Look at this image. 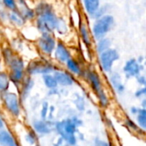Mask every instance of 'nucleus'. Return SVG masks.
<instances>
[{"instance_id": "393cba45", "label": "nucleus", "mask_w": 146, "mask_h": 146, "mask_svg": "<svg viewBox=\"0 0 146 146\" xmlns=\"http://www.w3.org/2000/svg\"><path fill=\"white\" fill-rule=\"evenodd\" d=\"M47 111H48V104L46 102H44L43 104V106H42V110H41V117L42 119H45L46 118V115H47Z\"/></svg>"}, {"instance_id": "a878e982", "label": "nucleus", "mask_w": 146, "mask_h": 146, "mask_svg": "<svg viewBox=\"0 0 146 146\" xmlns=\"http://www.w3.org/2000/svg\"><path fill=\"white\" fill-rule=\"evenodd\" d=\"M95 144H96V146H110L104 141H102V140H99V139H97Z\"/></svg>"}, {"instance_id": "9b49d317", "label": "nucleus", "mask_w": 146, "mask_h": 146, "mask_svg": "<svg viewBox=\"0 0 146 146\" xmlns=\"http://www.w3.org/2000/svg\"><path fill=\"white\" fill-rule=\"evenodd\" d=\"M54 78L57 83L62 86H70L74 83L73 78L67 73L62 71H56L54 74Z\"/></svg>"}, {"instance_id": "412c9836", "label": "nucleus", "mask_w": 146, "mask_h": 146, "mask_svg": "<svg viewBox=\"0 0 146 146\" xmlns=\"http://www.w3.org/2000/svg\"><path fill=\"white\" fill-rule=\"evenodd\" d=\"M67 67H68V68L71 71V72H73V73H74V74H80V66H79V64L77 63V62H75L74 59H68L67 62Z\"/></svg>"}, {"instance_id": "39448f33", "label": "nucleus", "mask_w": 146, "mask_h": 146, "mask_svg": "<svg viewBox=\"0 0 146 146\" xmlns=\"http://www.w3.org/2000/svg\"><path fill=\"white\" fill-rule=\"evenodd\" d=\"M53 70V67L49 62L44 60H35L29 63L27 67V71L29 74H47Z\"/></svg>"}, {"instance_id": "2eb2a0df", "label": "nucleus", "mask_w": 146, "mask_h": 146, "mask_svg": "<svg viewBox=\"0 0 146 146\" xmlns=\"http://www.w3.org/2000/svg\"><path fill=\"white\" fill-rule=\"evenodd\" d=\"M33 127L36 132L41 134H47L50 133V128L48 127L47 124L42 121H36L33 122Z\"/></svg>"}, {"instance_id": "f257e3e1", "label": "nucleus", "mask_w": 146, "mask_h": 146, "mask_svg": "<svg viewBox=\"0 0 146 146\" xmlns=\"http://www.w3.org/2000/svg\"><path fill=\"white\" fill-rule=\"evenodd\" d=\"M37 15L36 26L41 33H50L56 30L59 18L55 14L50 4L40 3L34 12Z\"/></svg>"}, {"instance_id": "cd10ccee", "label": "nucleus", "mask_w": 146, "mask_h": 146, "mask_svg": "<svg viewBox=\"0 0 146 146\" xmlns=\"http://www.w3.org/2000/svg\"><path fill=\"white\" fill-rule=\"evenodd\" d=\"M139 92H137V93H136L137 96H140L141 94H145V89L144 88V89H142V90H140V91H139Z\"/></svg>"}, {"instance_id": "4be33fe9", "label": "nucleus", "mask_w": 146, "mask_h": 146, "mask_svg": "<svg viewBox=\"0 0 146 146\" xmlns=\"http://www.w3.org/2000/svg\"><path fill=\"white\" fill-rule=\"evenodd\" d=\"M2 3L9 10L14 11L17 9V3L15 0H2Z\"/></svg>"}, {"instance_id": "7ed1b4c3", "label": "nucleus", "mask_w": 146, "mask_h": 146, "mask_svg": "<svg viewBox=\"0 0 146 146\" xmlns=\"http://www.w3.org/2000/svg\"><path fill=\"white\" fill-rule=\"evenodd\" d=\"M56 130L62 139H64L68 144L74 145L76 143V139L74 136L75 124L71 120L58 122L56 124Z\"/></svg>"}, {"instance_id": "0eeeda50", "label": "nucleus", "mask_w": 146, "mask_h": 146, "mask_svg": "<svg viewBox=\"0 0 146 146\" xmlns=\"http://www.w3.org/2000/svg\"><path fill=\"white\" fill-rule=\"evenodd\" d=\"M87 76H88V79L90 80V81H91L93 88L97 92V93L98 95V98L100 99V102L102 103V104L104 106H106L108 104V99H107V97H106V95L104 94V92L103 91L99 76L96 73H94L92 71H90L88 73Z\"/></svg>"}, {"instance_id": "a211bd4d", "label": "nucleus", "mask_w": 146, "mask_h": 146, "mask_svg": "<svg viewBox=\"0 0 146 146\" xmlns=\"http://www.w3.org/2000/svg\"><path fill=\"white\" fill-rule=\"evenodd\" d=\"M80 34H81V37H82V39H83L84 43L86 44L89 45L91 44V39H90V34L88 33L86 26L85 24H80Z\"/></svg>"}, {"instance_id": "aec40b11", "label": "nucleus", "mask_w": 146, "mask_h": 146, "mask_svg": "<svg viewBox=\"0 0 146 146\" xmlns=\"http://www.w3.org/2000/svg\"><path fill=\"white\" fill-rule=\"evenodd\" d=\"M9 77L5 73H0V92H5L9 88Z\"/></svg>"}, {"instance_id": "b1692460", "label": "nucleus", "mask_w": 146, "mask_h": 146, "mask_svg": "<svg viewBox=\"0 0 146 146\" xmlns=\"http://www.w3.org/2000/svg\"><path fill=\"white\" fill-rule=\"evenodd\" d=\"M56 29L59 32V33L61 34H64V33H66L67 31V27L65 25V22L62 20V19H59L58 20V22H57V25H56Z\"/></svg>"}, {"instance_id": "f8f14e48", "label": "nucleus", "mask_w": 146, "mask_h": 146, "mask_svg": "<svg viewBox=\"0 0 146 146\" xmlns=\"http://www.w3.org/2000/svg\"><path fill=\"white\" fill-rule=\"evenodd\" d=\"M84 1V6L91 16L93 17V15L97 13V11L100 8V0H83Z\"/></svg>"}, {"instance_id": "20e7f679", "label": "nucleus", "mask_w": 146, "mask_h": 146, "mask_svg": "<svg viewBox=\"0 0 146 146\" xmlns=\"http://www.w3.org/2000/svg\"><path fill=\"white\" fill-rule=\"evenodd\" d=\"M119 58V53L115 49L110 48L109 50L100 53V62L102 68L105 72H110L112 68L114 62L117 61Z\"/></svg>"}, {"instance_id": "6ab92c4d", "label": "nucleus", "mask_w": 146, "mask_h": 146, "mask_svg": "<svg viewBox=\"0 0 146 146\" xmlns=\"http://www.w3.org/2000/svg\"><path fill=\"white\" fill-rule=\"evenodd\" d=\"M43 79H44V81L45 86H46L48 88L52 89V88L56 87V86H57V82H56V80H55L54 76L50 75V74H44Z\"/></svg>"}, {"instance_id": "9d476101", "label": "nucleus", "mask_w": 146, "mask_h": 146, "mask_svg": "<svg viewBox=\"0 0 146 146\" xmlns=\"http://www.w3.org/2000/svg\"><path fill=\"white\" fill-rule=\"evenodd\" d=\"M123 70L128 77L136 76L139 74L141 70V67L140 64L135 59H131L127 62V63L123 68Z\"/></svg>"}, {"instance_id": "f03ea898", "label": "nucleus", "mask_w": 146, "mask_h": 146, "mask_svg": "<svg viewBox=\"0 0 146 146\" xmlns=\"http://www.w3.org/2000/svg\"><path fill=\"white\" fill-rule=\"evenodd\" d=\"M115 24V19L111 15H104L98 19H96L92 33L93 36L97 40H99L105 37V35L112 29Z\"/></svg>"}, {"instance_id": "bb28decb", "label": "nucleus", "mask_w": 146, "mask_h": 146, "mask_svg": "<svg viewBox=\"0 0 146 146\" xmlns=\"http://www.w3.org/2000/svg\"><path fill=\"white\" fill-rule=\"evenodd\" d=\"M27 140L30 143V144H33L34 143V138L33 137V135L32 134H28L27 136Z\"/></svg>"}, {"instance_id": "6e6552de", "label": "nucleus", "mask_w": 146, "mask_h": 146, "mask_svg": "<svg viewBox=\"0 0 146 146\" xmlns=\"http://www.w3.org/2000/svg\"><path fill=\"white\" fill-rule=\"evenodd\" d=\"M4 104L7 107V109L14 115H18L20 113V108H19V103L18 98L15 94L14 93H6L4 95Z\"/></svg>"}, {"instance_id": "c85d7f7f", "label": "nucleus", "mask_w": 146, "mask_h": 146, "mask_svg": "<svg viewBox=\"0 0 146 146\" xmlns=\"http://www.w3.org/2000/svg\"><path fill=\"white\" fill-rule=\"evenodd\" d=\"M1 127H3V121H2V120L0 119V128Z\"/></svg>"}, {"instance_id": "423d86ee", "label": "nucleus", "mask_w": 146, "mask_h": 146, "mask_svg": "<svg viewBox=\"0 0 146 146\" xmlns=\"http://www.w3.org/2000/svg\"><path fill=\"white\" fill-rule=\"evenodd\" d=\"M38 44L39 49L47 55H50L56 48L55 38L50 33H42L41 37L38 38Z\"/></svg>"}, {"instance_id": "dca6fc26", "label": "nucleus", "mask_w": 146, "mask_h": 146, "mask_svg": "<svg viewBox=\"0 0 146 146\" xmlns=\"http://www.w3.org/2000/svg\"><path fill=\"white\" fill-rule=\"evenodd\" d=\"M111 42L109 38H103L98 40V44H97V50L99 53H102L110 48Z\"/></svg>"}, {"instance_id": "f3484780", "label": "nucleus", "mask_w": 146, "mask_h": 146, "mask_svg": "<svg viewBox=\"0 0 146 146\" xmlns=\"http://www.w3.org/2000/svg\"><path fill=\"white\" fill-rule=\"evenodd\" d=\"M110 80H111V82L114 86V87L118 91V92H122L123 91V86H122V83H121V77L118 74L116 73H114L113 74H111L110 76Z\"/></svg>"}, {"instance_id": "4468645a", "label": "nucleus", "mask_w": 146, "mask_h": 146, "mask_svg": "<svg viewBox=\"0 0 146 146\" xmlns=\"http://www.w3.org/2000/svg\"><path fill=\"white\" fill-rule=\"evenodd\" d=\"M9 19L11 21V22H13L17 27H21L24 24V20H25L23 16L16 10H14L9 14Z\"/></svg>"}, {"instance_id": "ddd939ff", "label": "nucleus", "mask_w": 146, "mask_h": 146, "mask_svg": "<svg viewBox=\"0 0 146 146\" xmlns=\"http://www.w3.org/2000/svg\"><path fill=\"white\" fill-rule=\"evenodd\" d=\"M0 145L3 146H17L13 137L6 131H0Z\"/></svg>"}, {"instance_id": "1a4fd4ad", "label": "nucleus", "mask_w": 146, "mask_h": 146, "mask_svg": "<svg viewBox=\"0 0 146 146\" xmlns=\"http://www.w3.org/2000/svg\"><path fill=\"white\" fill-rule=\"evenodd\" d=\"M55 56L61 62H66L68 59H70V52L67 49V47L61 42L56 45L55 48Z\"/></svg>"}, {"instance_id": "5701e85b", "label": "nucleus", "mask_w": 146, "mask_h": 146, "mask_svg": "<svg viewBox=\"0 0 146 146\" xmlns=\"http://www.w3.org/2000/svg\"><path fill=\"white\" fill-rule=\"evenodd\" d=\"M138 121L140 126L143 128L146 127V112L145 110H140L139 111V115H138Z\"/></svg>"}]
</instances>
